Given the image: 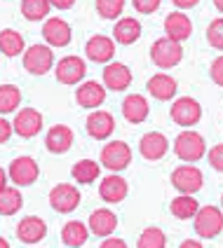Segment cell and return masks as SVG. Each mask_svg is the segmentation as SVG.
I'll list each match as a JSON object with an SVG mask.
<instances>
[{
    "label": "cell",
    "instance_id": "6da1fadb",
    "mask_svg": "<svg viewBox=\"0 0 223 248\" xmlns=\"http://www.w3.org/2000/svg\"><path fill=\"white\" fill-rule=\"evenodd\" d=\"M174 152L181 162H197L205 157L207 143L197 131H181L174 140Z\"/></svg>",
    "mask_w": 223,
    "mask_h": 248
},
{
    "label": "cell",
    "instance_id": "7a4b0ae2",
    "mask_svg": "<svg viewBox=\"0 0 223 248\" xmlns=\"http://www.w3.org/2000/svg\"><path fill=\"white\" fill-rule=\"evenodd\" d=\"M195 232L202 239H214L223 232V211L216 206H202L195 213Z\"/></svg>",
    "mask_w": 223,
    "mask_h": 248
},
{
    "label": "cell",
    "instance_id": "3957f363",
    "mask_svg": "<svg viewBox=\"0 0 223 248\" xmlns=\"http://www.w3.org/2000/svg\"><path fill=\"white\" fill-rule=\"evenodd\" d=\"M132 162V148L127 145L125 140H111L103 145L101 150V164L106 166L108 171L113 173H120L125 171L127 166Z\"/></svg>",
    "mask_w": 223,
    "mask_h": 248
},
{
    "label": "cell",
    "instance_id": "277c9868",
    "mask_svg": "<svg viewBox=\"0 0 223 248\" xmlns=\"http://www.w3.org/2000/svg\"><path fill=\"white\" fill-rule=\"evenodd\" d=\"M151 59L157 68H174L183 59V47L181 42H174L169 38H160L153 42L151 47Z\"/></svg>",
    "mask_w": 223,
    "mask_h": 248
},
{
    "label": "cell",
    "instance_id": "5b68a950",
    "mask_svg": "<svg viewBox=\"0 0 223 248\" xmlns=\"http://www.w3.org/2000/svg\"><path fill=\"white\" fill-rule=\"evenodd\" d=\"M54 66V54L47 45H31L26 52H24V68L31 75H45L50 73V68Z\"/></svg>",
    "mask_w": 223,
    "mask_h": 248
},
{
    "label": "cell",
    "instance_id": "8992f818",
    "mask_svg": "<svg viewBox=\"0 0 223 248\" xmlns=\"http://www.w3.org/2000/svg\"><path fill=\"white\" fill-rule=\"evenodd\" d=\"M50 206L54 208L56 213H73L80 206V190L70 183L54 185L52 192H50Z\"/></svg>",
    "mask_w": 223,
    "mask_h": 248
},
{
    "label": "cell",
    "instance_id": "52a82bcc",
    "mask_svg": "<svg viewBox=\"0 0 223 248\" xmlns=\"http://www.w3.org/2000/svg\"><path fill=\"white\" fill-rule=\"evenodd\" d=\"M202 183H205V176H202V171L193 164H183V166H179V169H174V173H172V185L181 194L200 192Z\"/></svg>",
    "mask_w": 223,
    "mask_h": 248
},
{
    "label": "cell",
    "instance_id": "ba28073f",
    "mask_svg": "<svg viewBox=\"0 0 223 248\" xmlns=\"http://www.w3.org/2000/svg\"><path fill=\"white\" fill-rule=\"evenodd\" d=\"M38 176H40V169H38V162L33 157H17L7 169V178L19 187L33 185L38 180Z\"/></svg>",
    "mask_w": 223,
    "mask_h": 248
},
{
    "label": "cell",
    "instance_id": "9c48e42d",
    "mask_svg": "<svg viewBox=\"0 0 223 248\" xmlns=\"http://www.w3.org/2000/svg\"><path fill=\"white\" fill-rule=\"evenodd\" d=\"M172 120L176 124H181V126H193V124L200 122V117H202V106L197 103L195 98L190 96H181L174 101V106H172Z\"/></svg>",
    "mask_w": 223,
    "mask_h": 248
},
{
    "label": "cell",
    "instance_id": "30bf717a",
    "mask_svg": "<svg viewBox=\"0 0 223 248\" xmlns=\"http://www.w3.org/2000/svg\"><path fill=\"white\" fill-rule=\"evenodd\" d=\"M40 129H42V115L35 110V108H24V110H19L17 117H14V122H12V131L21 138L38 136Z\"/></svg>",
    "mask_w": 223,
    "mask_h": 248
},
{
    "label": "cell",
    "instance_id": "8fae6325",
    "mask_svg": "<svg viewBox=\"0 0 223 248\" xmlns=\"http://www.w3.org/2000/svg\"><path fill=\"white\" fill-rule=\"evenodd\" d=\"M56 80L61 84H78L87 73V66L80 56H64L59 63H56Z\"/></svg>",
    "mask_w": 223,
    "mask_h": 248
},
{
    "label": "cell",
    "instance_id": "7c38bea8",
    "mask_svg": "<svg viewBox=\"0 0 223 248\" xmlns=\"http://www.w3.org/2000/svg\"><path fill=\"white\" fill-rule=\"evenodd\" d=\"M42 38L47 40V47H66L70 42V26L61 16H50L42 26Z\"/></svg>",
    "mask_w": 223,
    "mask_h": 248
},
{
    "label": "cell",
    "instance_id": "4fadbf2b",
    "mask_svg": "<svg viewBox=\"0 0 223 248\" xmlns=\"http://www.w3.org/2000/svg\"><path fill=\"white\" fill-rule=\"evenodd\" d=\"M169 150V140L165 134H160V131H151V134H146V136L141 138L139 143V152L143 159H148V162H157V159H162Z\"/></svg>",
    "mask_w": 223,
    "mask_h": 248
},
{
    "label": "cell",
    "instance_id": "5bb4252c",
    "mask_svg": "<svg viewBox=\"0 0 223 248\" xmlns=\"http://www.w3.org/2000/svg\"><path fill=\"white\" fill-rule=\"evenodd\" d=\"M85 126H87V134L92 138L106 140L115 131V120H113V115L108 110H94V112H89Z\"/></svg>",
    "mask_w": 223,
    "mask_h": 248
},
{
    "label": "cell",
    "instance_id": "9a60e30c",
    "mask_svg": "<svg viewBox=\"0 0 223 248\" xmlns=\"http://www.w3.org/2000/svg\"><path fill=\"white\" fill-rule=\"evenodd\" d=\"M85 54L94 63H108L115 54V42L108 35H92L85 45Z\"/></svg>",
    "mask_w": 223,
    "mask_h": 248
},
{
    "label": "cell",
    "instance_id": "2e32d148",
    "mask_svg": "<svg viewBox=\"0 0 223 248\" xmlns=\"http://www.w3.org/2000/svg\"><path fill=\"white\" fill-rule=\"evenodd\" d=\"M45 234H47V225H45V220L38 218V216H28V218H24V220L17 225L19 241H21V244H28V246L42 241Z\"/></svg>",
    "mask_w": 223,
    "mask_h": 248
},
{
    "label": "cell",
    "instance_id": "e0dca14e",
    "mask_svg": "<svg viewBox=\"0 0 223 248\" xmlns=\"http://www.w3.org/2000/svg\"><path fill=\"white\" fill-rule=\"evenodd\" d=\"M75 101H78V106L94 110V108H99V106L106 101V87H103V84H99V82H94V80H89V82H85V84L78 87V92H75Z\"/></svg>",
    "mask_w": 223,
    "mask_h": 248
},
{
    "label": "cell",
    "instance_id": "ac0fdd59",
    "mask_svg": "<svg viewBox=\"0 0 223 248\" xmlns=\"http://www.w3.org/2000/svg\"><path fill=\"white\" fill-rule=\"evenodd\" d=\"M73 145V131H70L66 124H56L47 131L45 136V148L52 152V155H64L70 150Z\"/></svg>",
    "mask_w": 223,
    "mask_h": 248
},
{
    "label": "cell",
    "instance_id": "d6986e66",
    "mask_svg": "<svg viewBox=\"0 0 223 248\" xmlns=\"http://www.w3.org/2000/svg\"><path fill=\"white\" fill-rule=\"evenodd\" d=\"M127 192H129L127 180L120 178L118 173L106 176V178L101 180V185H99V194H101V199H103V202H108V204H120V202L127 197Z\"/></svg>",
    "mask_w": 223,
    "mask_h": 248
},
{
    "label": "cell",
    "instance_id": "ffe728a7",
    "mask_svg": "<svg viewBox=\"0 0 223 248\" xmlns=\"http://www.w3.org/2000/svg\"><path fill=\"white\" fill-rule=\"evenodd\" d=\"M165 33H167L169 40L183 42L190 38L193 24H190V19L183 12H172V14H167V19H165Z\"/></svg>",
    "mask_w": 223,
    "mask_h": 248
},
{
    "label": "cell",
    "instance_id": "44dd1931",
    "mask_svg": "<svg viewBox=\"0 0 223 248\" xmlns=\"http://www.w3.org/2000/svg\"><path fill=\"white\" fill-rule=\"evenodd\" d=\"M132 84V73L125 63H108L103 68V87L111 92H125Z\"/></svg>",
    "mask_w": 223,
    "mask_h": 248
},
{
    "label": "cell",
    "instance_id": "7402d4cb",
    "mask_svg": "<svg viewBox=\"0 0 223 248\" xmlns=\"http://www.w3.org/2000/svg\"><path fill=\"white\" fill-rule=\"evenodd\" d=\"M176 89H179L176 80L172 75H167V73H157V75H153L148 80V94L157 98V101H172Z\"/></svg>",
    "mask_w": 223,
    "mask_h": 248
},
{
    "label": "cell",
    "instance_id": "603a6c76",
    "mask_svg": "<svg viewBox=\"0 0 223 248\" xmlns=\"http://www.w3.org/2000/svg\"><path fill=\"white\" fill-rule=\"evenodd\" d=\"M151 112V106L148 101L141 96V94H129V96L122 101V117L132 124H141Z\"/></svg>",
    "mask_w": 223,
    "mask_h": 248
},
{
    "label": "cell",
    "instance_id": "cb8c5ba5",
    "mask_svg": "<svg viewBox=\"0 0 223 248\" xmlns=\"http://www.w3.org/2000/svg\"><path fill=\"white\" fill-rule=\"evenodd\" d=\"M139 38H141V24L134 16H122V19H118V24L113 26V42L134 45Z\"/></svg>",
    "mask_w": 223,
    "mask_h": 248
},
{
    "label": "cell",
    "instance_id": "d4e9b609",
    "mask_svg": "<svg viewBox=\"0 0 223 248\" xmlns=\"http://www.w3.org/2000/svg\"><path fill=\"white\" fill-rule=\"evenodd\" d=\"M115 227H118V218H115V213L108 211V208H99L94 211L92 216H89V232L97 236H111L115 232Z\"/></svg>",
    "mask_w": 223,
    "mask_h": 248
},
{
    "label": "cell",
    "instance_id": "484cf974",
    "mask_svg": "<svg viewBox=\"0 0 223 248\" xmlns=\"http://www.w3.org/2000/svg\"><path fill=\"white\" fill-rule=\"evenodd\" d=\"M87 236H89V230L80 220L66 222L64 230H61V239H64V244L69 248H80L83 244H87Z\"/></svg>",
    "mask_w": 223,
    "mask_h": 248
},
{
    "label": "cell",
    "instance_id": "4316f807",
    "mask_svg": "<svg viewBox=\"0 0 223 248\" xmlns=\"http://www.w3.org/2000/svg\"><path fill=\"white\" fill-rule=\"evenodd\" d=\"M24 52V38H21V33H17L12 28H5V31H0V54L5 56H19Z\"/></svg>",
    "mask_w": 223,
    "mask_h": 248
},
{
    "label": "cell",
    "instance_id": "83f0119b",
    "mask_svg": "<svg viewBox=\"0 0 223 248\" xmlns=\"http://www.w3.org/2000/svg\"><path fill=\"white\" fill-rule=\"evenodd\" d=\"M197 199H193V194H179L174 202H172V206L169 211L174 213V218H179V220H190V218H195L197 213Z\"/></svg>",
    "mask_w": 223,
    "mask_h": 248
},
{
    "label": "cell",
    "instance_id": "f1b7e54d",
    "mask_svg": "<svg viewBox=\"0 0 223 248\" xmlns=\"http://www.w3.org/2000/svg\"><path fill=\"white\" fill-rule=\"evenodd\" d=\"M99 164L94 159H83V162H75L73 169H70V176L73 180H78V183H83V185H89V183H94L99 178Z\"/></svg>",
    "mask_w": 223,
    "mask_h": 248
},
{
    "label": "cell",
    "instance_id": "f546056e",
    "mask_svg": "<svg viewBox=\"0 0 223 248\" xmlns=\"http://www.w3.org/2000/svg\"><path fill=\"white\" fill-rule=\"evenodd\" d=\"M21 106V92L14 84H2L0 87V115H10Z\"/></svg>",
    "mask_w": 223,
    "mask_h": 248
},
{
    "label": "cell",
    "instance_id": "4dcf8cb0",
    "mask_svg": "<svg viewBox=\"0 0 223 248\" xmlns=\"http://www.w3.org/2000/svg\"><path fill=\"white\" fill-rule=\"evenodd\" d=\"M24 204L21 192L17 187H5L0 190V216H14Z\"/></svg>",
    "mask_w": 223,
    "mask_h": 248
},
{
    "label": "cell",
    "instance_id": "1f68e13d",
    "mask_svg": "<svg viewBox=\"0 0 223 248\" xmlns=\"http://www.w3.org/2000/svg\"><path fill=\"white\" fill-rule=\"evenodd\" d=\"M52 10L50 0H24L21 2V14L28 21H42Z\"/></svg>",
    "mask_w": 223,
    "mask_h": 248
},
{
    "label": "cell",
    "instance_id": "d6a6232c",
    "mask_svg": "<svg viewBox=\"0 0 223 248\" xmlns=\"http://www.w3.org/2000/svg\"><path fill=\"white\" fill-rule=\"evenodd\" d=\"M167 236L160 227H146L139 236V248H165Z\"/></svg>",
    "mask_w": 223,
    "mask_h": 248
},
{
    "label": "cell",
    "instance_id": "836d02e7",
    "mask_svg": "<svg viewBox=\"0 0 223 248\" xmlns=\"http://www.w3.org/2000/svg\"><path fill=\"white\" fill-rule=\"evenodd\" d=\"M97 10L103 19H118L125 10V0H97Z\"/></svg>",
    "mask_w": 223,
    "mask_h": 248
},
{
    "label": "cell",
    "instance_id": "e575fe53",
    "mask_svg": "<svg viewBox=\"0 0 223 248\" xmlns=\"http://www.w3.org/2000/svg\"><path fill=\"white\" fill-rule=\"evenodd\" d=\"M207 40L214 49H223V16L221 19H214L207 28Z\"/></svg>",
    "mask_w": 223,
    "mask_h": 248
},
{
    "label": "cell",
    "instance_id": "d590c367",
    "mask_svg": "<svg viewBox=\"0 0 223 248\" xmlns=\"http://www.w3.org/2000/svg\"><path fill=\"white\" fill-rule=\"evenodd\" d=\"M207 157H209V164L216 169V171H221L223 173V143L221 145H214L209 152H207Z\"/></svg>",
    "mask_w": 223,
    "mask_h": 248
},
{
    "label": "cell",
    "instance_id": "8d00e7d4",
    "mask_svg": "<svg viewBox=\"0 0 223 248\" xmlns=\"http://www.w3.org/2000/svg\"><path fill=\"white\" fill-rule=\"evenodd\" d=\"M134 2V10L141 14H153L160 7V0H132Z\"/></svg>",
    "mask_w": 223,
    "mask_h": 248
},
{
    "label": "cell",
    "instance_id": "74e56055",
    "mask_svg": "<svg viewBox=\"0 0 223 248\" xmlns=\"http://www.w3.org/2000/svg\"><path fill=\"white\" fill-rule=\"evenodd\" d=\"M209 75H211V80L219 84V87H223V56H219V59H214V61H211Z\"/></svg>",
    "mask_w": 223,
    "mask_h": 248
},
{
    "label": "cell",
    "instance_id": "f35d334b",
    "mask_svg": "<svg viewBox=\"0 0 223 248\" xmlns=\"http://www.w3.org/2000/svg\"><path fill=\"white\" fill-rule=\"evenodd\" d=\"M12 122H7L5 117H0V143H7L10 136H12Z\"/></svg>",
    "mask_w": 223,
    "mask_h": 248
},
{
    "label": "cell",
    "instance_id": "ab89813d",
    "mask_svg": "<svg viewBox=\"0 0 223 248\" xmlns=\"http://www.w3.org/2000/svg\"><path fill=\"white\" fill-rule=\"evenodd\" d=\"M101 248H127V244L122 239H118V236H106L103 244H101Z\"/></svg>",
    "mask_w": 223,
    "mask_h": 248
},
{
    "label": "cell",
    "instance_id": "60d3db41",
    "mask_svg": "<svg viewBox=\"0 0 223 248\" xmlns=\"http://www.w3.org/2000/svg\"><path fill=\"white\" fill-rule=\"evenodd\" d=\"M50 5L56 7V10H70L75 5V0H50Z\"/></svg>",
    "mask_w": 223,
    "mask_h": 248
},
{
    "label": "cell",
    "instance_id": "b9f144b4",
    "mask_svg": "<svg viewBox=\"0 0 223 248\" xmlns=\"http://www.w3.org/2000/svg\"><path fill=\"white\" fill-rule=\"evenodd\" d=\"M176 7H181V10H190V7H195L200 0H172Z\"/></svg>",
    "mask_w": 223,
    "mask_h": 248
},
{
    "label": "cell",
    "instance_id": "7bdbcfd3",
    "mask_svg": "<svg viewBox=\"0 0 223 248\" xmlns=\"http://www.w3.org/2000/svg\"><path fill=\"white\" fill-rule=\"evenodd\" d=\"M179 248H205V246H202L200 241H195V239H186V241H183Z\"/></svg>",
    "mask_w": 223,
    "mask_h": 248
},
{
    "label": "cell",
    "instance_id": "ee69618b",
    "mask_svg": "<svg viewBox=\"0 0 223 248\" xmlns=\"http://www.w3.org/2000/svg\"><path fill=\"white\" fill-rule=\"evenodd\" d=\"M7 187V173H5V169L0 166V190H5Z\"/></svg>",
    "mask_w": 223,
    "mask_h": 248
},
{
    "label": "cell",
    "instance_id": "f6af8a7d",
    "mask_svg": "<svg viewBox=\"0 0 223 248\" xmlns=\"http://www.w3.org/2000/svg\"><path fill=\"white\" fill-rule=\"evenodd\" d=\"M214 7H216V10L223 14V0H214Z\"/></svg>",
    "mask_w": 223,
    "mask_h": 248
},
{
    "label": "cell",
    "instance_id": "bcb514c9",
    "mask_svg": "<svg viewBox=\"0 0 223 248\" xmlns=\"http://www.w3.org/2000/svg\"><path fill=\"white\" fill-rule=\"evenodd\" d=\"M0 248H10V241L5 236H0Z\"/></svg>",
    "mask_w": 223,
    "mask_h": 248
},
{
    "label": "cell",
    "instance_id": "7dc6e473",
    "mask_svg": "<svg viewBox=\"0 0 223 248\" xmlns=\"http://www.w3.org/2000/svg\"><path fill=\"white\" fill-rule=\"evenodd\" d=\"M221 206H223V197H221Z\"/></svg>",
    "mask_w": 223,
    "mask_h": 248
}]
</instances>
